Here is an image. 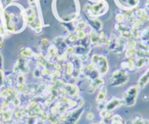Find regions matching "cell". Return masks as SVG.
Returning <instances> with one entry per match:
<instances>
[{
	"label": "cell",
	"mask_w": 149,
	"mask_h": 124,
	"mask_svg": "<svg viewBox=\"0 0 149 124\" xmlns=\"http://www.w3.org/2000/svg\"><path fill=\"white\" fill-rule=\"evenodd\" d=\"M106 95H107V91H106V88L103 86L101 89H100V92L97 94V101L98 102H102L106 98Z\"/></svg>",
	"instance_id": "52a82bcc"
},
{
	"label": "cell",
	"mask_w": 149,
	"mask_h": 124,
	"mask_svg": "<svg viewBox=\"0 0 149 124\" xmlns=\"http://www.w3.org/2000/svg\"><path fill=\"white\" fill-rule=\"evenodd\" d=\"M113 79V84L114 86H120L127 82L128 81V76L125 74V73L123 71L118 70V71H115L113 74L112 76Z\"/></svg>",
	"instance_id": "3957f363"
},
{
	"label": "cell",
	"mask_w": 149,
	"mask_h": 124,
	"mask_svg": "<svg viewBox=\"0 0 149 124\" xmlns=\"http://www.w3.org/2000/svg\"><path fill=\"white\" fill-rule=\"evenodd\" d=\"M1 115L2 117V120L3 122H10L12 119L13 116V111L11 110H6L5 111H4Z\"/></svg>",
	"instance_id": "5b68a950"
},
{
	"label": "cell",
	"mask_w": 149,
	"mask_h": 124,
	"mask_svg": "<svg viewBox=\"0 0 149 124\" xmlns=\"http://www.w3.org/2000/svg\"><path fill=\"white\" fill-rule=\"evenodd\" d=\"M138 95V88L136 86H130L124 95V102L127 106H132L135 104Z\"/></svg>",
	"instance_id": "7a4b0ae2"
},
{
	"label": "cell",
	"mask_w": 149,
	"mask_h": 124,
	"mask_svg": "<svg viewBox=\"0 0 149 124\" xmlns=\"http://www.w3.org/2000/svg\"><path fill=\"white\" fill-rule=\"evenodd\" d=\"M86 118L88 120V121H91L94 118V114L92 112H88L86 115Z\"/></svg>",
	"instance_id": "30bf717a"
},
{
	"label": "cell",
	"mask_w": 149,
	"mask_h": 124,
	"mask_svg": "<svg viewBox=\"0 0 149 124\" xmlns=\"http://www.w3.org/2000/svg\"><path fill=\"white\" fill-rule=\"evenodd\" d=\"M132 124H146V121L141 118H136L132 122Z\"/></svg>",
	"instance_id": "ba28073f"
},
{
	"label": "cell",
	"mask_w": 149,
	"mask_h": 124,
	"mask_svg": "<svg viewBox=\"0 0 149 124\" xmlns=\"http://www.w3.org/2000/svg\"><path fill=\"white\" fill-rule=\"evenodd\" d=\"M121 104H122V101L121 99H118V98H113L104 105V108H105V110L111 112V111L114 110L116 108H118Z\"/></svg>",
	"instance_id": "277c9868"
},
{
	"label": "cell",
	"mask_w": 149,
	"mask_h": 124,
	"mask_svg": "<svg viewBox=\"0 0 149 124\" xmlns=\"http://www.w3.org/2000/svg\"><path fill=\"white\" fill-rule=\"evenodd\" d=\"M2 66H3V59H2V56L0 54V69L2 70Z\"/></svg>",
	"instance_id": "8fae6325"
},
{
	"label": "cell",
	"mask_w": 149,
	"mask_h": 124,
	"mask_svg": "<svg viewBox=\"0 0 149 124\" xmlns=\"http://www.w3.org/2000/svg\"><path fill=\"white\" fill-rule=\"evenodd\" d=\"M2 46H3V44H2V41H0V49H2Z\"/></svg>",
	"instance_id": "7c38bea8"
},
{
	"label": "cell",
	"mask_w": 149,
	"mask_h": 124,
	"mask_svg": "<svg viewBox=\"0 0 149 124\" xmlns=\"http://www.w3.org/2000/svg\"><path fill=\"white\" fill-rule=\"evenodd\" d=\"M109 124H125L123 118L120 115H115L110 119Z\"/></svg>",
	"instance_id": "8992f818"
},
{
	"label": "cell",
	"mask_w": 149,
	"mask_h": 124,
	"mask_svg": "<svg viewBox=\"0 0 149 124\" xmlns=\"http://www.w3.org/2000/svg\"><path fill=\"white\" fill-rule=\"evenodd\" d=\"M84 112V108H78L68 115H62L57 124H75Z\"/></svg>",
	"instance_id": "6da1fadb"
},
{
	"label": "cell",
	"mask_w": 149,
	"mask_h": 124,
	"mask_svg": "<svg viewBox=\"0 0 149 124\" xmlns=\"http://www.w3.org/2000/svg\"><path fill=\"white\" fill-rule=\"evenodd\" d=\"M91 124H102V123H93Z\"/></svg>",
	"instance_id": "4fadbf2b"
},
{
	"label": "cell",
	"mask_w": 149,
	"mask_h": 124,
	"mask_svg": "<svg viewBox=\"0 0 149 124\" xmlns=\"http://www.w3.org/2000/svg\"><path fill=\"white\" fill-rule=\"evenodd\" d=\"M3 79H4L3 71L0 69V85L2 84V83H3Z\"/></svg>",
	"instance_id": "9c48e42d"
}]
</instances>
